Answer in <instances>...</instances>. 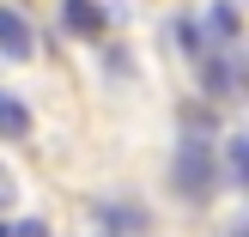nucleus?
Masks as SVG:
<instances>
[{"label": "nucleus", "mask_w": 249, "mask_h": 237, "mask_svg": "<svg viewBox=\"0 0 249 237\" xmlns=\"http://www.w3.org/2000/svg\"><path fill=\"white\" fill-rule=\"evenodd\" d=\"M213 152H207V128L201 134H189V140L177 146V164H170V182H177V195L182 201H207L213 195Z\"/></svg>", "instance_id": "f257e3e1"}, {"label": "nucleus", "mask_w": 249, "mask_h": 237, "mask_svg": "<svg viewBox=\"0 0 249 237\" xmlns=\"http://www.w3.org/2000/svg\"><path fill=\"white\" fill-rule=\"evenodd\" d=\"M177 43H182V49H189V55H195V61H201V55H207V49H213V43H207V36H201V24H195V18H177Z\"/></svg>", "instance_id": "6e6552de"}, {"label": "nucleus", "mask_w": 249, "mask_h": 237, "mask_svg": "<svg viewBox=\"0 0 249 237\" xmlns=\"http://www.w3.org/2000/svg\"><path fill=\"white\" fill-rule=\"evenodd\" d=\"M243 170H249V146L231 140V146H225V170H219V177H225V182H243Z\"/></svg>", "instance_id": "1a4fd4ad"}, {"label": "nucleus", "mask_w": 249, "mask_h": 237, "mask_svg": "<svg viewBox=\"0 0 249 237\" xmlns=\"http://www.w3.org/2000/svg\"><path fill=\"white\" fill-rule=\"evenodd\" d=\"M24 134H31V109L12 91H0V140H24Z\"/></svg>", "instance_id": "423d86ee"}, {"label": "nucleus", "mask_w": 249, "mask_h": 237, "mask_svg": "<svg viewBox=\"0 0 249 237\" xmlns=\"http://www.w3.org/2000/svg\"><path fill=\"white\" fill-rule=\"evenodd\" d=\"M6 201H12V177L0 170V213H6Z\"/></svg>", "instance_id": "9b49d317"}, {"label": "nucleus", "mask_w": 249, "mask_h": 237, "mask_svg": "<svg viewBox=\"0 0 249 237\" xmlns=\"http://www.w3.org/2000/svg\"><path fill=\"white\" fill-rule=\"evenodd\" d=\"M0 237H12V225H0Z\"/></svg>", "instance_id": "f8f14e48"}, {"label": "nucleus", "mask_w": 249, "mask_h": 237, "mask_svg": "<svg viewBox=\"0 0 249 237\" xmlns=\"http://www.w3.org/2000/svg\"><path fill=\"white\" fill-rule=\"evenodd\" d=\"M61 24H67L73 36H104L109 31V12L97 6V0H61Z\"/></svg>", "instance_id": "7ed1b4c3"}, {"label": "nucleus", "mask_w": 249, "mask_h": 237, "mask_svg": "<svg viewBox=\"0 0 249 237\" xmlns=\"http://www.w3.org/2000/svg\"><path fill=\"white\" fill-rule=\"evenodd\" d=\"M237 237H243V231H237Z\"/></svg>", "instance_id": "ddd939ff"}, {"label": "nucleus", "mask_w": 249, "mask_h": 237, "mask_svg": "<svg viewBox=\"0 0 249 237\" xmlns=\"http://www.w3.org/2000/svg\"><path fill=\"white\" fill-rule=\"evenodd\" d=\"M195 67H201V91H207V97H237V79H243L237 49H207Z\"/></svg>", "instance_id": "f03ea898"}, {"label": "nucleus", "mask_w": 249, "mask_h": 237, "mask_svg": "<svg viewBox=\"0 0 249 237\" xmlns=\"http://www.w3.org/2000/svg\"><path fill=\"white\" fill-rule=\"evenodd\" d=\"M207 24H213V36H207L213 49H237V0H219Z\"/></svg>", "instance_id": "0eeeda50"}, {"label": "nucleus", "mask_w": 249, "mask_h": 237, "mask_svg": "<svg viewBox=\"0 0 249 237\" xmlns=\"http://www.w3.org/2000/svg\"><path fill=\"white\" fill-rule=\"evenodd\" d=\"M12 237H49V225L43 219H24V225H12Z\"/></svg>", "instance_id": "9d476101"}, {"label": "nucleus", "mask_w": 249, "mask_h": 237, "mask_svg": "<svg viewBox=\"0 0 249 237\" xmlns=\"http://www.w3.org/2000/svg\"><path fill=\"white\" fill-rule=\"evenodd\" d=\"M0 55H6V61H31V55H36L31 24H24L18 12H6V6H0Z\"/></svg>", "instance_id": "20e7f679"}, {"label": "nucleus", "mask_w": 249, "mask_h": 237, "mask_svg": "<svg viewBox=\"0 0 249 237\" xmlns=\"http://www.w3.org/2000/svg\"><path fill=\"white\" fill-rule=\"evenodd\" d=\"M97 237H146V213L140 207H97Z\"/></svg>", "instance_id": "39448f33"}]
</instances>
